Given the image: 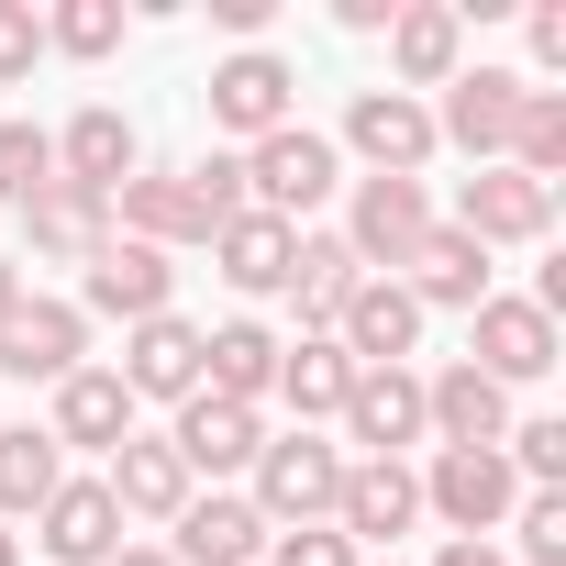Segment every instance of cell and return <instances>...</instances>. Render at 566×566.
I'll list each match as a JSON object with an SVG mask.
<instances>
[{
	"mask_svg": "<svg viewBox=\"0 0 566 566\" xmlns=\"http://www.w3.org/2000/svg\"><path fill=\"white\" fill-rule=\"evenodd\" d=\"M334 189H345V156H334V134H312V123H277L266 145H244V200H255L266 222L301 233Z\"/></svg>",
	"mask_w": 566,
	"mask_h": 566,
	"instance_id": "1",
	"label": "cell"
},
{
	"mask_svg": "<svg viewBox=\"0 0 566 566\" xmlns=\"http://www.w3.org/2000/svg\"><path fill=\"white\" fill-rule=\"evenodd\" d=\"M345 444H323V433H266L255 444V522L266 533H301V522H334V489H345Z\"/></svg>",
	"mask_w": 566,
	"mask_h": 566,
	"instance_id": "2",
	"label": "cell"
},
{
	"mask_svg": "<svg viewBox=\"0 0 566 566\" xmlns=\"http://www.w3.org/2000/svg\"><path fill=\"white\" fill-rule=\"evenodd\" d=\"M422 511H444L467 544H489V533L522 511V478H511L500 444H433V467H422Z\"/></svg>",
	"mask_w": 566,
	"mask_h": 566,
	"instance_id": "3",
	"label": "cell"
},
{
	"mask_svg": "<svg viewBox=\"0 0 566 566\" xmlns=\"http://www.w3.org/2000/svg\"><path fill=\"white\" fill-rule=\"evenodd\" d=\"M522 90H533L522 67H455V78H444V112H433V145L500 167V156H511V123H522Z\"/></svg>",
	"mask_w": 566,
	"mask_h": 566,
	"instance_id": "4",
	"label": "cell"
},
{
	"mask_svg": "<svg viewBox=\"0 0 566 566\" xmlns=\"http://www.w3.org/2000/svg\"><path fill=\"white\" fill-rule=\"evenodd\" d=\"M555 356H566V345H555V312H533V301H500V290L467 312V367H478L489 389H522V378H544Z\"/></svg>",
	"mask_w": 566,
	"mask_h": 566,
	"instance_id": "5",
	"label": "cell"
},
{
	"mask_svg": "<svg viewBox=\"0 0 566 566\" xmlns=\"http://www.w3.org/2000/svg\"><path fill=\"white\" fill-rule=\"evenodd\" d=\"M345 145L367 156V178H422V167H433V101H411V90H356V101H345Z\"/></svg>",
	"mask_w": 566,
	"mask_h": 566,
	"instance_id": "6",
	"label": "cell"
},
{
	"mask_svg": "<svg viewBox=\"0 0 566 566\" xmlns=\"http://www.w3.org/2000/svg\"><path fill=\"white\" fill-rule=\"evenodd\" d=\"M167 301H178V266H167L156 244H123V233H112V244L78 266V312H101V323H123V334L156 323Z\"/></svg>",
	"mask_w": 566,
	"mask_h": 566,
	"instance_id": "7",
	"label": "cell"
},
{
	"mask_svg": "<svg viewBox=\"0 0 566 566\" xmlns=\"http://www.w3.org/2000/svg\"><path fill=\"white\" fill-rule=\"evenodd\" d=\"M455 233H467V244H544V233H555V189L522 178V167H478V178L455 189Z\"/></svg>",
	"mask_w": 566,
	"mask_h": 566,
	"instance_id": "8",
	"label": "cell"
},
{
	"mask_svg": "<svg viewBox=\"0 0 566 566\" xmlns=\"http://www.w3.org/2000/svg\"><path fill=\"white\" fill-rule=\"evenodd\" d=\"M433 233V200H422V178H356V211H345V255L367 266V277H389L411 244Z\"/></svg>",
	"mask_w": 566,
	"mask_h": 566,
	"instance_id": "9",
	"label": "cell"
},
{
	"mask_svg": "<svg viewBox=\"0 0 566 566\" xmlns=\"http://www.w3.org/2000/svg\"><path fill=\"white\" fill-rule=\"evenodd\" d=\"M290 90H301V78H290V56L233 45V56L211 67V123H222V134H244V145H266L277 123H301V112H290Z\"/></svg>",
	"mask_w": 566,
	"mask_h": 566,
	"instance_id": "10",
	"label": "cell"
},
{
	"mask_svg": "<svg viewBox=\"0 0 566 566\" xmlns=\"http://www.w3.org/2000/svg\"><path fill=\"white\" fill-rule=\"evenodd\" d=\"M167 444H178V467H189V478H244V467H255V444H266V411L189 389V400H178V422H167Z\"/></svg>",
	"mask_w": 566,
	"mask_h": 566,
	"instance_id": "11",
	"label": "cell"
},
{
	"mask_svg": "<svg viewBox=\"0 0 566 566\" xmlns=\"http://www.w3.org/2000/svg\"><path fill=\"white\" fill-rule=\"evenodd\" d=\"M90 367V312L78 301H23L12 323H0V378H78Z\"/></svg>",
	"mask_w": 566,
	"mask_h": 566,
	"instance_id": "12",
	"label": "cell"
},
{
	"mask_svg": "<svg viewBox=\"0 0 566 566\" xmlns=\"http://www.w3.org/2000/svg\"><path fill=\"white\" fill-rule=\"evenodd\" d=\"M345 444H367L378 467H400V444H422V378L411 367H356V389H345Z\"/></svg>",
	"mask_w": 566,
	"mask_h": 566,
	"instance_id": "13",
	"label": "cell"
},
{
	"mask_svg": "<svg viewBox=\"0 0 566 566\" xmlns=\"http://www.w3.org/2000/svg\"><path fill=\"white\" fill-rule=\"evenodd\" d=\"M101 489H112V511H123V522H178V511L200 500V478L178 467V444H167V433H123Z\"/></svg>",
	"mask_w": 566,
	"mask_h": 566,
	"instance_id": "14",
	"label": "cell"
},
{
	"mask_svg": "<svg viewBox=\"0 0 566 566\" xmlns=\"http://www.w3.org/2000/svg\"><path fill=\"white\" fill-rule=\"evenodd\" d=\"M411 522H422V478H411V467L356 455V467H345V489H334V533L367 555V544H400Z\"/></svg>",
	"mask_w": 566,
	"mask_h": 566,
	"instance_id": "15",
	"label": "cell"
},
{
	"mask_svg": "<svg viewBox=\"0 0 566 566\" xmlns=\"http://www.w3.org/2000/svg\"><path fill=\"white\" fill-rule=\"evenodd\" d=\"M455 67H467V12H455V0H400V12H389V78L422 101Z\"/></svg>",
	"mask_w": 566,
	"mask_h": 566,
	"instance_id": "16",
	"label": "cell"
},
{
	"mask_svg": "<svg viewBox=\"0 0 566 566\" xmlns=\"http://www.w3.org/2000/svg\"><path fill=\"white\" fill-rule=\"evenodd\" d=\"M400 290H411V312H478L489 301V244H467L455 222H433L400 255Z\"/></svg>",
	"mask_w": 566,
	"mask_h": 566,
	"instance_id": "17",
	"label": "cell"
},
{
	"mask_svg": "<svg viewBox=\"0 0 566 566\" xmlns=\"http://www.w3.org/2000/svg\"><path fill=\"white\" fill-rule=\"evenodd\" d=\"M334 345H345L356 367H411V345H422L411 290H400V277H356V301L334 312Z\"/></svg>",
	"mask_w": 566,
	"mask_h": 566,
	"instance_id": "18",
	"label": "cell"
},
{
	"mask_svg": "<svg viewBox=\"0 0 566 566\" xmlns=\"http://www.w3.org/2000/svg\"><path fill=\"white\" fill-rule=\"evenodd\" d=\"M112 378H123L134 400H167V411H178V400L200 389V323H178V312L134 323V334H123V367H112Z\"/></svg>",
	"mask_w": 566,
	"mask_h": 566,
	"instance_id": "19",
	"label": "cell"
},
{
	"mask_svg": "<svg viewBox=\"0 0 566 566\" xmlns=\"http://www.w3.org/2000/svg\"><path fill=\"white\" fill-rule=\"evenodd\" d=\"M134 167H145V145H134V123H123L112 101L67 112V134H56V178H67V189H101V200H112Z\"/></svg>",
	"mask_w": 566,
	"mask_h": 566,
	"instance_id": "20",
	"label": "cell"
},
{
	"mask_svg": "<svg viewBox=\"0 0 566 566\" xmlns=\"http://www.w3.org/2000/svg\"><path fill=\"white\" fill-rule=\"evenodd\" d=\"M422 433H433V444H500V433H511V389H489V378L455 356V367L422 378Z\"/></svg>",
	"mask_w": 566,
	"mask_h": 566,
	"instance_id": "21",
	"label": "cell"
},
{
	"mask_svg": "<svg viewBox=\"0 0 566 566\" xmlns=\"http://www.w3.org/2000/svg\"><path fill=\"white\" fill-rule=\"evenodd\" d=\"M34 533H45L56 566H112V555H123V511H112L101 478H67V489L34 511Z\"/></svg>",
	"mask_w": 566,
	"mask_h": 566,
	"instance_id": "22",
	"label": "cell"
},
{
	"mask_svg": "<svg viewBox=\"0 0 566 566\" xmlns=\"http://www.w3.org/2000/svg\"><path fill=\"white\" fill-rule=\"evenodd\" d=\"M167 533H178V544H167V566H255V555H266V522H255V500H233V489L189 500Z\"/></svg>",
	"mask_w": 566,
	"mask_h": 566,
	"instance_id": "23",
	"label": "cell"
},
{
	"mask_svg": "<svg viewBox=\"0 0 566 566\" xmlns=\"http://www.w3.org/2000/svg\"><path fill=\"white\" fill-rule=\"evenodd\" d=\"M112 233H123V244H156V255L211 244V233H200V211H189V189H178V167H167V178H156V167H134V178L112 189Z\"/></svg>",
	"mask_w": 566,
	"mask_h": 566,
	"instance_id": "24",
	"label": "cell"
},
{
	"mask_svg": "<svg viewBox=\"0 0 566 566\" xmlns=\"http://www.w3.org/2000/svg\"><path fill=\"white\" fill-rule=\"evenodd\" d=\"M23 244H34V255H56V266H90V255L112 244V200L56 178L45 200H23Z\"/></svg>",
	"mask_w": 566,
	"mask_h": 566,
	"instance_id": "25",
	"label": "cell"
},
{
	"mask_svg": "<svg viewBox=\"0 0 566 566\" xmlns=\"http://www.w3.org/2000/svg\"><path fill=\"white\" fill-rule=\"evenodd\" d=\"M200 389L266 411V389H277V334H266V323H211V334H200Z\"/></svg>",
	"mask_w": 566,
	"mask_h": 566,
	"instance_id": "26",
	"label": "cell"
},
{
	"mask_svg": "<svg viewBox=\"0 0 566 566\" xmlns=\"http://www.w3.org/2000/svg\"><path fill=\"white\" fill-rule=\"evenodd\" d=\"M45 433H56V455H67V444L112 455V444L134 433V389H123L112 367H78V378H56V422H45Z\"/></svg>",
	"mask_w": 566,
	"mask_h": 566,
	"instance_id": "27",
	"label": "cell"
},
{
	"mask_svg": "<svg viewBox=\"0 0 566 566\" xmlns=\"http://www.w3.org/2000/svg\"><path fill=\"white\" fill-rule=\"evenodd\" d=\"M345 389H356V356H345L334 334H301V345H277V400L301 411V433H312V422H334V411H345Z\"/></svg>",
	"mask_w": 566,
	"mask_h": 566,
	"instance_id": "28",
	"label": "cell"
},
{
	"mask_svg": "<svg viewBox=\"0 0 566 566\" xmlns=\"http://www.w3.org/2000/svg\"><path fill=\"white\" fill-rule=\"evenodd\" d=\"M290 244H301L290 222H266V211H233V222L211 233V266L233 277L244 301H266V290H290Z\"/></svg>",
	"mask_w": 566,
	"mask_h": 566,
	"instance_id": "29",
	"label": "cell"
},
{
	"mask_svg": "<svg viewBox=\"0 0 566 566\" xmlns=\"http://www.w3.org/2000/svg\"><path fill=\"white\" fill-rule=\"evenodd\" d=\"M356 255H345V233H301L290 244V301H301V334H334V312L356 301Z\"/></svg>",
	"mask_w": 566,
	"mask_h": 566,
	"instance_id": "30",
	"label": "cell"
},
{
	"mask_svg": "<svg viewBox=\"0 0 566 566\" xmlns=\"http://www.w3.org/2000/svg\"><path fill=\"white\" fill-rule=\"evenodd\" d=\"M56 489H67V455H56V433L12 422V433H0V522H34Z\"/></svg>",
	"mask_w": 566,
	"mask_h": 566,
	"instance_id": "31",
	"label": "cell"
},
{
	"mask_svg": "<svg viewBox=\"0 0 566 566\" xmlns=\"http://www.w3.org/2000/svg\"><path fill=\"white\" fill-rule=\"evenodd\" d=\"M45 189H56V134H45V123H0V200L23 211V200H45Z\"/></svg>",
	"mask_w": 566,
	"mask_h": 566,
	"instance_id": "32",
	"label": "cell"
},
{
	"mask_svg": "<svg viewBox=\"0 0 566 566\" xmlns=\"http://www.w3.org/2000/svg\"><path fill=\"white\" fill-rule=\"evenodd\" d=\"M45 45H56V56H112V45H123V0H56V12H45Z\"/></svg>",
	"mask_w": 566,
	"mask_h": 566,
	"instance_id": "33",
	"label": "cell"
},
{
	"mask_svg": "<svg viewBox=\"0 0 566 566\" xmlns=\"http://www.w3.org/2000/svg\"><path fill=\"white\" fill-rule=\"evenodd\" d=\"M178 189H189L200 233H222L233 211H255V200H244V156H200V167H178Z\"/></svg>",
	"mask_w": 566,
	"mask_h": 566,
	"instance_id": "34",
	"label": "cell"
},
{
	"mask_svg": "<svg viewBox=\"0 0 566 566\" xmlns=\"http://www.w3.org/2000/svg\"><path fill=\"white\" fill-rule=\"evenodd\" d=\"M500 455H511V478H522V489H555V478H566V422H511V433H500Z\"/></svg>",
	"mask_w": 566,
	"mask_h": 566,
	"instance_id": "35",
	"label": "cell"
},
{
	"mask_svg": "<svg viewBox=\"0 0 566 566\" xmlns=\"http://www.w3.org/2000/svg\"><path fill=\"white\" fill-rule=\"evenodd\" d=\"M511 533H522V566H566V489H522Z\"/></svg>",
	"mask_w": 566,
	"mask_h": 566,
	"instance_id": "36",
	"label": "cell"
},
{
	"mask_svg": "<svg viewBox=\"0 0 566 566\" xmlns=\"http://www.w3.org/2000/svg\"><path fill=\"white\" fill-rule=\"evenodd\" d=\"M255 566H367V555H356L334 522H301V533H266V555H255Z\"/></svg>",
	"mask_w": 566,
	"mask_h": 566,
	"instance_id": "37",
	"label": "cell"
},
{
	"mask_svg": "<svg viewBox=\"0 0 566 566\" xmlns=\"http://www.w3.org/2000/svg\"><path fill=\"white\" fill-rule=\"evenodd\" d=\"M34 56H45V12L34 0H0V90L34 78Z\"/></svg>",
	"mask_w": 566,
	"mask_h": 566,
	"instance_id": "38",
	"label": "cell"
},
{
	"mask_svg": "<svg viewBox=\"0 0 566 566\" xmlns=\"http://www.w3.org/2000/svg\"><path fill=\"white\" fill-rule=\"evenodd\" d=\"M533 67H566V0H533Z\"/></svg>",
	"mask_w": 566,
	"mask_h": 566,
	"instance_id": "39",
	"label": "cell"
},
{
	"mask_svg": "<svg viewBox=\"0 0 566 566\" xmlns=\"http://www.w3.org/2000/svg\"><path fill=\"white\" fill-rule=\"evenodd\" d=\"M266 12H277V0H211V23H222V34H244V45L266 34Z\"/></svg>",
	"mask_w": 566,
	"mask_h": 566,
	"instance_id": "40",
	"label": "cell"
},
{
	"mask_svg": "<svg viewBox=\"0 0 566 566\" xmlns=\"http://www.w3.org/2000/svg\"><path fill=\"white\" fill-rule=\"evenodd\" d=\"M433 566H511V555H500V544H467V533H455V544H444Z\"/></svg>",
	"mask_w": 566,
	"mask_h": 566,
	"instance_id": "41",
	"label": "cell"
},
{
	"mask_svg": "<svg viewBox=\"0 0 566 566\" xmlns=\"http://www.w3.org/2000/svg\"><path fill=\"white\" fill-rule=\"evenodd\" d=\"M23 301H34V290H23V255H0V323H12Z\"/></svg>",
	"mask_w": 566,
	"mask_h": 566,
	"instance_id": "42",
	"label": "cell"
},
{
	"mask_svg": "<svg viewBox=\"0 0 566 566\" xmlns=\"http://www.w3.org/2000/svg\"><path fill=\"white\" fill-rule=\"evenodd\" d=\"M112 566H167V544H123V555H112Z\"/></svg>",
	"mask_w": 566,
	"mask_h": 566,
	"instance_id": "43",
	"label": "cell"
},
{
	"mask_svg": "<svg viewBox=\"0 0 566 566\" xmlns=\"http://www.w3.org/2000/svg\"><path fill=\"white\" fill-rule=\"evenodd\" d=\"M0 566H23V533H12V522H0Z\"/></svg>",
	"mask_w": 566,
	"mask_h": 566,
	"instance_id": "44",
	"label": "cell"
}]
</instances>
